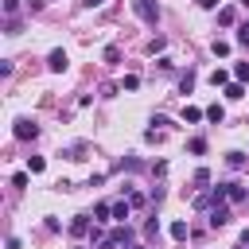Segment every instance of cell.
<instances>
[{"mask_svg":"<svg viewBox=\"0 0 249 249\" xmlns=\"http://www.w3.org/2000/svg\"><path fill=\"white\" fill-rule=\"evenodd\" d=\"M136 86H140V78H136V74H124V82H121V89H136Z\"/></svg>","mask_w":249,"mask_h":249,"instance_id":"obj_24","label":"cell"},{"mask_svg":"<svg viewBox=\"0 0 249 249\" xmlns=\"http://www.w3.org/2000/svg\"><path fill=\"white\" fill-rule=\"evenodd\" d=\"M35 136H39V128H35L31 121L19 117V121H16V140H35Z\"/></svg>","mask_w":249,"mask_h":249,"instance_id":"obj_5","label":"cell"},{"mask_svg":"<svg viewBox=\"0 0 249 249\" xmlns=\"http://www.w3.org/2000/svg\"><path fill=\"white\" fill-rule=\"evenodd\" d=\"M202 117H206V113H202L198 105H183V121H187V124H195V121H202Z\"/></svg>","mask_w":249,"mask_h":249,"instance_id":"obj_10","label":"cell"},{"mask_svg":"<svg viewBox=\"0 0 249 249\" xmlns=\"http://www.w3.org/2000/svg\"><path fill=\"white\" fill-rule=\"evenodd\" d=\"M233 78H237V82H249V62H237V66H233Z\"/></svg>","mask_w":249,"mask_h":249,"instance_id":"obj_20","label":"cell"},{"mask_svg":"<svg viewBox=\"0 0 249 249\" xmlns=\"http://www.w3.org/2000/svg\"><path fill=\"white\" fill-rule=\"evenodd\" d=\"M237 43H241V47H249V23H241V27H237Z\"/></svg>","mask_w":249,"mask_h":249,"instance_id":"obj_27","label":"cell"},{"mask_svg":"<svg viewBox=\"0 0 249 249\" xmlns=\"http://www.w3.org/2000/svg\"><path fill=\"white\" fill-rule=\"evenodd\" d=\"M128 241H132V230H128V226H117V230H113L97 249H117V245H128Z\"/></svg>","mask_w":249,"mask_h":249,"instance_id":"obj_3","label":"cell"},{"mask_svg":"<svg viewBox=\"0 0 249 249\" xmlns=\"http://www.w3.org/2000/svg\"><path fill=\"white\" fill-rule=\"evenodd\" d=\"M226 198H230V202H245V198H249V191H245L241 183H226Z\"/></svg>","mask_w":249,"mask_h":249,"instance_id":"obj_7","label":"cell"},{"mask_svg":"<svg viewBox=\"0 0 249 249\" xmlns=\"http://www.w3.org/2000/svg\"><path fill=\"white\" fill-rule=\"evenodd\" d=\"M105 62H121V47H105Z\"/></svg>","mask_w":249,"mask_h":249,"instance_id":"obj_23","label":"cell"},{"mask_svg":"<svg viewBox=\"0 0 249 249\" xmlns=\"http://www.w3.org/2000/svg\"><path fill=\"white\" fill-rule=\"evenodd\" d=\"M82 4H86V8H97V4H105V0H82Z\"/></svg>","mask_w":249,"mask_h":249,"instance_id":"obj_30","label":"cell"},{"mask_svg":"<svg viewBox=\"0 0 249 249\" xmlns=\"http://www.w3.org/2000/svg\"><path fill=\"white\" fill-rule=\"evenodd\" d=\"M226 97H230V101H241V97H245V82H230V86H226Z\"/></svg>","mask_w":249,"mask_h":249,"instance_id":"obj_9","label":"cell"},{"mask_svg":"<svg viewBox=\"0 0 249 249\" xmlns=\"http://www.w3.org/2000/svg\"><path fill=\"white\" fill-rule=\"evenodd\" d=\"M4 12H8V16H16V12H19V0H4Z\"/></svg>","mask_w":249,"mask_h":249,"instance_id":"obj_28","label":"cell"},{"mask_svg":"<svg viewBox=\"0 0 249 249\" xmlns=\"http://www.w3.org/2000/svg\"><path fill=\"white\" fill-rule=\"evenodd\" d=\"M43 167H47V160H43V156H27V171H31V175H39Z\"/></svg>","mask_w":249,"mask_h":249,"instance_id":"obj_14","label":"cell"},{"mask_svg":"<svg viewBox=\"0 0 249 249\" xmlns=\"http://www.w3.org/2000/svg\"><path fill=\"white\" fill-rule=\"evenodd\" d=\"M179 89H183V93H191V89H195V74H191V70L179 78Z\"/></svg>","mask_w":249,"mask_h":249,"instance_id":"obj_18","label":"cell"},{"mask_svg":"<svg viewBox=\"0 0 249 249\" xmlns=\"http://www.w3.org/2000/svg\"><path fill=\"white\" fill-rule=\"evenodd\" d=\"M171 237H175V241L191 237V226H187V222H171Z\"/></svg>","mask_w":249,"mask_h":249,"instance_id":"obj_12","label":"cell"},{"mask_svg":"<svg viewBox=\"0 0 249 249\" xmlns=\"http://www.w3.org/2000/svg\"><path fill=\"white\" fill-rule=\"evenodd\" d=\"M241 4H245V8H249V0H241Z\"/></svg>","mask_w":249,"mask_h":249,"instance_id":"obj_33","label":"cell"},{"mask_svg":"<svg viewBox=\"0 0 249 249\" xmlns=\"http://www.w3.org/2000/svg\"><path fill=\"white\" fill-rule=\"evenodd\" d=\"M156 233H160V222L148 218V222H144V237H156Z\"/></svg>","mask_w":249,"mask_h":249,"instance_id":"obj_22","label":"cell"},{"mask_svg":"<svg viewBox=\"0 0 249 249\" xmlns=\"http://www.w3.org/2000/svg\"><path fill=\"white\" fill-rule=\"evenodd\" d=\"M230 218H233V214H230V206H226V202H214L206 222H210V230H222V226H230Z\"/></svg>","mask_w":249,"mask_h":249,"instance_id":"obj_2","label":"cell"},{"mask_svg":"<svg viewBox=\"0 0 249 249\" xmlns=\"http://www.w3.org/2000/svg\"><path fill=\"white\" fill-rule=\"evenodd\" d=\"M226 163H230V167H245V156H241V152H226Z\"/></svg>","mask_w":249,"mask_h":249,"instance_id":"obj_19","label":"cell"},{"mask_svg":"<svg viewBox=\"0 0 249 249\" xmlns=\"http://www.w3.org/2000/svg\"><path fill=\"white\" fill-rule=\"evenodd\" d=\"M195 183H198V187H206V183H210V171H206V167H198V171H195Z\"/></svg>","mask_w":249,"mask_h":249,"instance_id":"obj_25","label":"cell"},{"mask_svg":"<svg viewBox=\"0 0 249 249\" xmlns=\"http://www.w3.org/2000/svg\"><path fill=\"white\" fill-rule=\"evenodd\" d=\"M70 233H74V237H86V233H89V214H74Z\"/></svg>","mask_w":249,"mask_h":249,"instance_id":"obj_6","label":"cell"},{"mask_svg":"<svg viewBox=\"0 0 249 249\" xmlns=\"http://www.w3.org/2000/svg\"><path fill=\"white\" fill-rule=\"evenodd\" d=\"M233 19H237V12H233V8H222V12H218V23H222V27H230Z\"/></svg>","mask_w":249,"mask_h":249,"instance_id":"obj_15","label":"cell"},{"mask_svg":"<svg viewBox=\"0 0 249 249\" xmlns=\"http://www.w3.org/2000/svg\"><path fill=\"white\" fill-rule=\"evenodd\" d=\"M47 66H51V70H54V74H62V70H66V66H70V58H66V51H62V47H54V51H51V54H47Z\"/></svg>","mask_w":249,"mask_h":249,"instance_id":"obj_4","label":"cell"},{"mask_svg":"<svg viewBox=\"0 0 249 249\" xmlns=\"http://www.w3.org/2000/svg\"><path fill=\"white\" fill-rule=\"evenodd\" d=\"M27 4H31V12H39V8H43V0H27Z\"/></svg>","mask_w":249,"mask_h":249,"instance_id":"obj_31","label":"cell"},{"mask_svg":"<svg viewBox=\"0 0 249 249\" xmlns=\"http://www.w3.org/2000/svg\"><path fill=\"white\" fill-rule=\"evenodd\" d=\"M210 51H214L218 58H226V54H230V43H226V39H214V47H210Z\"/></svg>","mask_w":249,"mask_h":249,"instance_id":"obj_17","label":"cell"},{"mask_svg":"<svg viewBox=\"0 0 249 249\" xmlns=\"http://www.w3.org/2000/svg\"><path fill=\"white\" fill-rule=\"evenodd\" d=\"M187 148H191V152H195V156H202V152H206V140H202V136H195V140H191V144H187Z\"/></svg>","mask_w":249,"mask_h":249,"instance_id":"obj_21","label":"cell"},{"mask_svg":"<svg viewBox=\"0 0 249 249\" xmlns=\"http://www.w3.org/2000/svg\"><path fill=\"white\" fill-rule=\"evenodd\" d=\"M241 245H249V230H241Z\"/></svg>","mask_w":249,"mask_h":249,"instance_id":"obj_32","label":"cell"},{"mask_svg":"<svg viewBox=\"0 0 249 249\" xmlns=\"http://www.w3.org/2000/svg\"><path fill=\"white\" fill-rule=\"evenodd\" d=\"M136 249H144V245H136Z\"/></svg>","mask_w":249,"mask_h":249,"instance_id":"obj_34","label":"cell"},{"mask_svg":"<svg viewBox=\"0 0 249 249\" xmlns=\"http://www.w3.org/2000/svg\"><path fill=\"white\" fill-rule=\"evenodd\" d=\"M12 187H19V191H23V187H27V171H16V175H12Z\"/></svg>","mask_w":249,"mask_h":249,"instance_id":"obj_26","label":"cell"},{"mask_svg":"<svg viewBox=\"0 0 249 249\" xmlns=\"http://www.w3.org/2000/svg\"><path fill=\"white\" fill-rule=\"evenodd\" d=\"M206 121L222 124V121H226V109H222V105H210V109H206Z\"/></svg>","mask_w":249,"mask_h":249,"instance_id":"obj_13","label":"cell"},{"mask_svg":"<svg viewBox=\"0 0 249 249\" xmlns=\"http://www.w3.org/2000/svg\"><path fill=\"white\" fill-rule=\"evenodd\" d=\"M128 206H132V202H113V218L124 222V218H128Z\"/></svg>","mask_w":249,"mask_h":249,"instance_id":"obj_16","label":"cell"},{"mask_svg":"<svg viewBox=\"0 0 249 249\" xmlns=\"http://www.w3.org/2000/svg\"><path fill=\"white\" fill-rule=\"evenodd\" d=\"M132 12H136L148 27H156V19H160V4H156V0H132Z\"/></svg>","mask_w":249,"mask_h":249,"instance_id":"obj_1","label":"cell"},{"mask_svg":"<svg viewBox=\"0 0 249 249\" xmlns=\"http://www.w3.org/2000/svg\"><path fill=\"white\" fill-rule=\"evenodd\" d=\"M210 86H214V89H218V86L226 89V86H230V70H222V66H218V70L210 74Z\"/></svg>","mask_w":249,"mask_h":249,"instance_id":"obj_8","label":"cell"},{"mask_svg":"<svg viewBox=\"0 0 249 249\" xmlns=\"http://www.w3.org/2000/svg\"><path fill=\"white\" fill-rule=\"evenodd\" d=\"M109 218H113V206L109 202H97L93 206V222H109Z\"/></svg>","mask_w":249,"mask_h":249,"instance_id":"obj_11","label":"cell"},{"mask_svg":"<svg viewBox=\"0 0 249 249\" xmlns=\"http://www.w3.org/2000/svg\"><path fill=\"white\" fill-rule=\"evenodd\" d=\"M198 8H218V0H195Z\"/></svg>","mask_w":249,"mask_h":249,"instance_id":"obj_29","label":"cell"}]
</instances>
